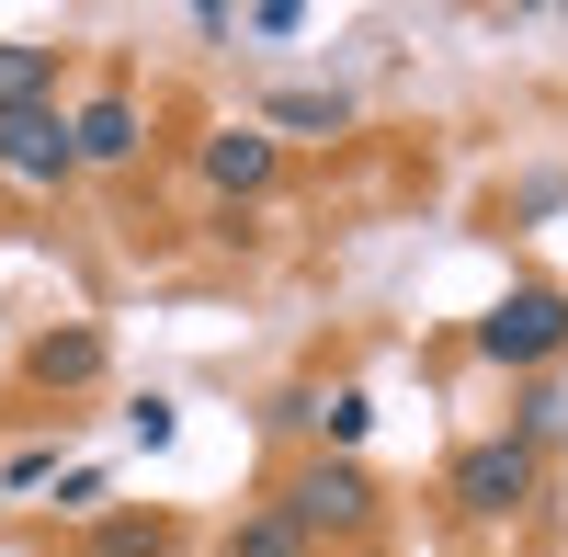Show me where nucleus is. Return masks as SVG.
I'll use <instances>...</instances> for the list:
<instances>
[{
	"mask_svg": "<svg viewBox=\"0 0 568 557\" xmlns=\"http://www.w3.org/2000/svg\"><path fill=\"white\" fill-rule=\"evenodd\" d=\"M80 149H69V114L34 103V114H0V182H69Z\"/></svg>",
	"mask_w": 568,
	"mask_h": 557,
	"instance_id": "20e7f679",
	"label": "nucleus"
},
{
	"mask_svg": "<svg viewBox=\"0 0 568 557\" xmlns=\"http://www.w3.org/2000/svg\"><path fill=\"white\" fill-rule=\"evenodd\" d=\"M69 149H80L91 171H114V160H136V149H149V125H136V103H125V91H91V103L69 114Z\"/></svg>",
	"mask_w": 568,
	"mask_h": 557,
	"instance_id": "39448f33",
	"label": "nucleus"
},
{
	"mask_svg": "<svg viewBox=\"0 0 568 557\" xmlns=\"http://www.w3.org/2000/svg\"><path fill=\"white\" fill-rule=\"evenodd\" d=\"M296 535H364L375 524V478L353 467V455H318V467H296L284 478V500H273Z\"/></svg>",
	"mask_w": 568,
	"mask_h": 557,
	"instance_id": "f257e3e1",
	"label": "nucleus"
},
{
	"mask_svg": "<svg viewBox=\"0 0 568 557\" xmlns=\"http://www.w3.org/2000/svg\"><path fill=\"white\" fill-rule=\"evenodd\" d=\"M91 557H171V524H160V513H149V524H103Z\"/></svg>",
	"mask_w": 568,
	"mask_h": 557,
	"instance_id": "9b49d317",
	"label": "nucleus"
},
{
	"mask_svg": "<svg viewBox=\"0 0 568 557\" xmlns=\"http://www.w3.org/2000/svg\"><path fill=\"white\" fill-rule=\"evenodd\" d=\"M125 433H136V444H149V455H160V444L182 433V409H171V398H136V409H125Z\"/></svg>",
	"mask_w": 568,
	"mask_h": 557,
	"instance_id": "ddd939ff",
	"label": "nucleus"
},
{
	"mask_svg": "<svg viewBox=\"0 0 568 557\" xmlns=\"http://www.w3.org/2000/svg\"><path fill=\"white\" fill-rule=\"evenodd\" d=\"M478 353H489V364H546V353H568V296H557V285H511V296L478 318Z\"/></svg>",
	"mask_w": 568,
	"mask_h": 557,
	"instance_id": "7ed1b4c3",
	"label": "nucleus"
},
{
	"mask_svg": "<svg viewBox=\"0 0 568 557\" xmlns=\"http://www.w3.org/2000/svg\"><path fill=\"white\" fill-rule=\"evenodd\" d=\"M273 136L262 125H227V136H205V182H216V194H262V182H273Z\"/></svg>",
	"mask_w": 568,
	"mask_h": 557,
	"instance_id": "423d86ee",
	"label": "nucleus"
},
{
	"mask_svg": "<svg viewBox=\"0 0 568 557\" xmlns=\"http://www.w3.org/2000/svg\"><path fill=\"white\" fill-rule=\"evenodd\" d=\"M45 80H58V58H45V45H23V34H0V114H34Z\"/></svg>",
	"mask_w": 568,
	"mask_h": 557,
	"instance_id": "6e6552de",
	"label": "nucleus"
},
{
	"mask_svg": "<svg viewBox=\"0 0 568 557\" xmlns=\"http://www.w3.org/2000/svg\"><path fill=\"white\" fill-rule=\"evenodd\" d=\"M296 546H307V535L284 524V513H251V524H240V546H227V557H296Z\"/></svg>",
	"mask_w": 568,
	"mask_h": 557,
	"instance_id": "f8f14e48",
	"label": "nucleus"
},
{
	"mask_svg": "<svg viewBox=\"0 0 568 557\" xmlns=\"http://www.w3.org/2000/svg\"><path fill=\"white\" fill-rule=\"evenodd\" d=\"M524 500H535V444H524V433H489V444H466V455H455V513L511 524Z\"/></svg>",
	"mask_w": 568,
	"mask_h": 557,
	"instance_id": "f03ea898",
	"label": "nucleus"
},
{
	"mask_svg": "<svg viewBox=\"0 0 568 557\" xmlns=\"http://www.w3.org/2000/svg\"><path fill=\"white\" fill-rule=\"evenodd\" d=\"M103 376V331H34V387H91Z\"/></svg>",
	"mask_w": 568,
	"mask_h": 557,
	"instance_id": "0eeeda50",
	"label": "nucleus"
},
{
	"mask_svg": "<svg viewBox=\"0 0 568 557\" xmlns=\"http://www.w3.org/2000/svg\"><path fill=\"white\" fill-rule=\"evenodd\" d=\"M296 422H318L329 444H364V422H375V398H364V387H329V398H296Z\"/></svg>",
	"mask_w": 568,
	"mask_h": 557,
	"instance_id": "1a4fd4ad",
	"label": "nucleus"
},
{
	"mask_svg": "<svg viewBox=\"0 0 568 557\" xmlns=\"http://www.w3.org/2000/svg\"><path fill=\"white\" fill-rule=\"evenodd\" d=\"M273 125H307V136H342V91H273Z\"/></svg>",
	"mask_w": 568,
	"mask_h": 557,
	"instance_id": "9d476101",
	"label": "nucleus"
}]
</instances>
